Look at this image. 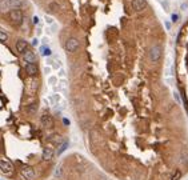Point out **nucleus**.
Instances as JSON below:
<instances>
[{
    "label": "nucleus",
    "mask_w": 188,
    "mask_h": 180,
    "mask_svg": "<svg viewBox=\"0 0 188 180\" xmlns=\"http://www.w3.org/2000/svg\"><path fill=\"white\" fill-rule=\"evenodd\" d=\"M163 56V47L160 44H155L150 48V52H148V57L152 63H159Z\"/></svg>",
    "instance_id": "1"
},
{
    "label": "nucleus",
    "mask_w": 188,
    "mask_h": 180,
    "mask_svg": "<svg viewBox=\"0 0 188 180\" xmlns=\"http://www.w3.org/2000/svg\"><path fill=\"white\" fill-rule=\"evenodd\" d=\"M8 17H9L12 24H15V25H22L23 19H24L23 11L20 8H12L11 11L8 12Z\"/></svg>",
    "instance_id": "2"
},
{
    "label": "nucleus",
    "mask_w": 188,
    "mask_h": 180,
    "mask_svg": "<svg viewBox=\"0 0 188 180\" xmlns=\"http://www.w3.org/2000/svg\"><path fill=\"white\" fill-rule=\"evenodd\" d=\"M79 47H80V41H79L76 38H70L67 41H65V44H64L65 51L70 52V54L76 52L79 49Z\"/></svg>",
    "instance_id": "3"
},
{
    "label": "nucleus",
    "mask_w": 188,
    "mask_h": 180,
    "mask_svg": "<svg viewBox=\"0 0 188 180\" xmlns=\"http://www.w3.org/2000/svg\"><path fill=\"white\" fill-rule=\"evenodd\" d=\"M0 172L4 175H12L14 172V165L9 160H0Z\"/></svg>",
    "instance_id": "4"
},
{
    "label": "nucleus",
    "mask_w": 188,
    "mask_h": 180,
    "mask_svg": "<svg viewBox=\"0 0 188 180\" xmlns=\"http://www.w3.org/2000/svg\"><path fill=\"white\" fill-rule=\"evenodd\" d=\"M131 7L135 12H142L143 9L147 8V0H132Z\"/></svg>",
    "instance_id": "5"
},
{
    "label": "nucleus",
    "mask_w": 188,
    "mask_h": 180,
    "mask_svg": "<svg viewBox=\"0 0 188 180\" xmlns=\"http://www.w3.org/2000/svg\"><path fill=\"white\" fill-rule=\"evenodd\" d=\"M40 123H41V126H43L44 128H52V127H54V119H52L51 115L44 113V115L41 116V119H40Z\"/></svg>",
    "instance_id": "6"
},
{
    "label": "nucleus",
    "mask_w": 188,
    "mask_h": 180,
    "mask_svg": "<svg viewBox=\"0 0 188 180\" xmlns=\"http://www.w3.org/2000/svg\"><path fill=\"white\" fill-rule=\"evenodd\" d=\"M25 72L28 76H36L39 72V67L36 65V63H27L25 64Z\"/></svg>",
    "instance_id": "7"
},
{
    "label": "nucleus",
    "mask_w": 188,
    "mask_h": 180,
    "mask_svg": "<svg viewBox=\"0 0 188 180\" xmlns=\"http://www.w3.org/2000/svg\"><path fill=\"white\" fill-rule=\"evenodd\" d=\"M22 175L25 179H33V177H35V169L30 165H25L22 168Z\"/></svg>",
    "instance_id": "8"
},
{
    "label": "nucleus",
    "mask_w": 188,
    "mask_h": 180,
    "mask_svg": "<svg viewBox=\"0 0 188 180\" xmlns=\"http://www.w3.org/2000/svg\"><path fill=\"white\" fill-rule=\"evenodd\" d=\"M23 57H24V60H25L27 63H36V60H38V57H36L35 52L31 51L30 48H28L27 51L23 54Z\"/></svg>",
    "instance_id": "9"
},
{
    "label": "nucleus",
    "mask_w": 188,
    "mask_h": 180,
    "mask_svg": "<svg viewBox=\"0 0 188 180\" xmlns=\"http://www.w3.org/2000/svg\"><path fill=\"white\" fill-rule=\"evenodd\" d=\"M54 150H52L51 147H46L43 150V153H41V158H43L44 161H49L52 160V158H54Z\"/></svg>",
    "instance_id": "10"
},
{
    "label": "nucleus",
    "mask_w": 188,
    "mask_h": 180,
    "mask_svg": "<svg viewBox=\"0 0 188 180\" xmlns=\"http://www.w3.org/2000/svg\"><path fill=\"white\" fill-rule=\"evenodd\" d=\"M27 49H28V43L25 40H23V39H19L16 41V51L19 54H24Z\"/></svg>",
    "instance_id": "11"
},
{
    "label": "nucleus",
    "mask_w": 188,
    "mask_h": 180,
    "mask_svg": "<svg viewBox=\"0 0 188 180\" xmlns=\"http://www.w3.org/2000/svg\"><path fill=\"white\" fill-rule=\"evenodd\" d=\"M67 86H68V83H67V80H65V79H60L59 83H57L59 91L63 92V94H65V92H67Z\"/></svg>",
    "instance_id": "12"
},
{
    "label": "nucleus",
    "mask_w": 188,
    "mask_h": 180,
    "mask_svg": "<svg viewBox=\"0 0 188 180\" xmlns=\"http://www.w3.org/2000/svg\"><path fill=\"white\" fill-rule=\"evenodd\" d=\"M49 102H51V104L56 105V104H59V103L62 102V96H60L59 94H54V95L49 96Z\"/></svg>",
    "instance_id": "13"
},
{
    "label": "nucleus",
    "mask_w": 188,
    "mask_h": 180,
    "mask_svg": "<svg viewBox=\"0 0 188 180\" xmlns=\"http://www.w3.org/2000/svg\"><path fill=\"white\" fill-rule=\"evenodd\" d=\"M49 142H52V143H55V144H57V145H60L64 140H63V137L60 136V135H52V136H49Z\"/></svg>",
    "instance_id": "14"
},
{
    "label": "nucleus",
    "mask_w": 188,
    "mask_h": 180,
    "mask_svg": "<svg viewBox=\"0 0 188 180\" xmlns=\"http://www.w3.org/2000/svg\"><path fill=\"white\" fill-rule=\"evenodd\" d=\"M159 4L161 6V8L164 9L165 12H169V9H171V6H169V0H158Z\"/></svg>",
    "instance_id": "15"
},
{
    "label": "nucleus",
    "mask_w": 188,
    "mask_h": 180,
    "mask_svg": "<svg viewBox=\"0 0 188 180\" xmlns=\"http://www.w3.org/2000/svg\"><path fill=\"white\" fill-rule=\"evenodd\" d=\"M67 148H68V142H67V140H64V142H63L62 144H60V148H59V150H57V155H60V153H63L65 150H67Z\"/></svg>",
    "instance_id": "16"
},
{
    "label": "nucleus",
    "mask_w": 188,
    "mask_h": 180,
    "mask_svg": "<svg viewBox=\"0 0 188 180\" xmlns=\"http://www.w3.org/2000/svg\"><path fill=\"white\" fill-rule=\"evenodd\" d=\"M36 111H38V104H36V103H32L31 105H28V107H27V112L28 113H35Z\"/></svg>",
    "instance_id": "17"
},
{
    "label": "nucleus",
    "mask_w": 188,
    "mask_h": 180,
    "mask_svg": "<svg viewBox=\"0 0 188 180\" xmlns=\"http://www.w3.org/2000/svg\"><path fill=\"white\" fill-rule=\"evenodd\" d=\"M8 40V33L0 30V41H7Z\"/></svg>",
    "instance_id": "18"
},
{
    "label": "nucleus",
    "mask_w": 188,
    "mask_h": 180,
    "mask_svg": "<svg viewBox=\"0 0 188 180\" xmlns=\"http://www.w3.org/2000/svg\"><path fill=\"white\" fill-rule=\"evenodd\" d=\"M44 19H46V23H47L48 25H54V24H55L54 17H51V16H48V15H46V17H44Z\"/></svg>",
    "instance_id": "19"
},
{
    "label": "nucleus",
    "mask_w": 188,
    "mask_h": 180,
    "mask_svg": "<svg viewBox=\"0 0 188 180\" xmlns=\"http://www.w3.org/2000/svg\"><path fill=\"white\" fill-rule=\"evenodd\" d=\"M40 51H41V54H44V56H49V55H51V49L49 48H44V47H41Z\"/></svg>",
    "instance_id": "20"
},
{
    "label": "nucleus",
    "mask_w": 188,
    "mask_h": 180,
    "mask_svg": "<svg viewBox=\"0 0 188 180\" xmlns=\"http://www.w3.org/2000/svg\"><path fill=\"white\" fill-rule=\"evenodd\" d=\"M180 177H181V172L180 171H176L173 173V176H172V180H180Z\"/></svg>",
    "instance_id": "21"
},
{
    "label": "nucleus",
    "mask_w": 188,
    "mask_h": 180,
    "mask_svg": "<svg viewBox=\"0 0 188 180\" xmlns=\"http://www.w3.org/2000/svg\"><path fill=\"white\" fill-rule=\"evenodd\" d=\"M56 81H57V78H56V76H51V78L48 79V83L51 84V86H55V84H56Z\"/></svg>",
    "instance_id": "22"
},
{
    "label": "nucleus",
    "mask_w": 188,
    "mask_h": 180,
    "mask_svg": "<svg viewBox=\"0 0 188 180\" xmlns=\"http://www.w3.org/2000/svg\"><path fill=\"white\" fill-rule=\"evenodd\" d=\"M179 19H180V16H179L177 14H172V15H171V20H172L171 23H176Z\"/></svg>",
    "instance_id": "23"
},
{
    "label": "nucleus",
    "mask_w": 188,
    "mask_h": 180,
    "mask_svg": "<svg viewBox=\"0 0 188 180\" xmlns=\"http://www.w3.org/2000/svg\"><path fill=\"white\" fill-rule=\"evenodd\" d=\"M62 176V165L57 167L56 171H55V177H60Z\"/></svg>",
    "instance_id": "24"
},
{
    "label": "nucleus",
    "mask_w": 188,
    "mask_h": 180,
    "mask_svg": "<svg viewBox=\"0 0 188 180\" xmlns=\"http://www.w3.org/2000/svg\"><path fill=\"white\" fill-rule=\"evenodd\" d=\"M173 97H175V100H176V102L179 103V104H180V103H181V99H180V95H179V92H176V91H175V92H173Z\"/></svg>",
    "instance_id": "25"
},
{
    "label": "nucleus",
    "mask_w": 188,
    "mask_h": 180,
    "mask_svg": "<svg viewBox=\"0 0 188 180\" xmlns=\"http://www.w3.org/2000/svg\"><path fill=\"white\" fill-rule=\"evenodd\" d=\"M59 76H60L62 79L65 78V71H64V68H59Z\"/></svg>",
    "instance_id": "26"
},
{
    "label": "nucleus",
    "mask_w": 188,
    "mask_h": 180,
    "mask_svg": "<svg viewBox=\"0 0 188 180\" xmlns=\"http://www.w3.org/2000/svg\"><path fill=\"white\" fill-rule=\"evenodd\" d=\"M188 8V3H183L181 4V11H185Z\"/></svg>",
    "instance_id": "27"
},
{
    "label": "nucleus",
    "mask_w": 188,
    "mask_h": 180,
    "mask_svg": "<svg viewBox=\"0 0 188 180\" xmlns=\"http://www.w3.org/2000/svg\"><path fill=\"white\" fill-rule=\"evenodd\" d=\"M165 28H167V30H171V22H165Z\"/></svg>",
    "instance_id": "28"
},
{
    "label": "nucleus",
    "mask_w": 188,
    "mask_h": 180,
    "mask_svg": "<svg viewBox=\"0 0 188 180\" xmlns=\"http://www.w3.org/2000/svg\"><path fill=\"white\" fill-rule=\"evenodd\" d=\"M39 22H40V20H39V17L38 16H33V23H35V24H39Z\"/></svg>",
    "instance_id": "29"
},
{
    "label": "nucleus",
    "mask_w": 188,
    "mask_h": 180,
    "mask_svg": "<svg viewBox=\"0 0 188 180\" xmlns=\"http://www.w3.org/2000/svg\"><path fill=\"white\" fill-rule=\"evenodd\" d=\"M44 72H46L47 75H48V73L51 72V68H49V67H46V68H44Z\"/></svg>",
    "instance_id": "30"
},
{
    "label": "nucleus",
    "mask_w": 188,
    "mask_h": 180,
    "mask_svg": "<svg viewBox=\"0 0 188 180\" xmlns=\"http://www.w3.org/2000/svg\"><path fill=\"white\" fill-rule=\"evenodd\" d=\"M38 44H39V40H38V39H33V40H32V46H38Z\"/></svg>",
    "instance_id": "31"
},
{
    "label": "nucleus",
    "mask_w": 188,
    "mask_h": 180,
    "mask_svg": "<svg viewBox=\"0 0 188 180\" xmlns=\"http://www.w3.org/2000/svg\"><path fill=\"white\" fill-rule=\"evenodd\" d=\"M48 41H49L48 38H44V39H43V44H48Z\"/></svg>",
    "instance_id": "32"
},
{
    "label": "nucleus",
    "mask_w": 188,
    "mask_h": 180,
    "mask_svg": "<svg viewBox=\"0 0 188 180\" xmlns=\"http://www.w3.org/2000/svg\"><path fill=\"white\" fill-rule=\"evenodd\" d=\"M63 121H64V124H67V126H68V124H70V121H68L67 119H64V120H63Z\"/></svg>",
    "instance_id": "33"
},
{
    "label": "nucleus",
    "mask_w": 188,
    "mask_h": 180,
    "mask_svg": "<svg viewBox=\"0 0 188 180\" xmlns=\"http://www.w3.org/2000/svg\"><path fill=\"white\" fill-rule=\"evenodd\" d=\"M6 1H7V4H8V3H11L12 0H6Z\"/></svg>",
    "instance_id": "34"
}]
</instances>
